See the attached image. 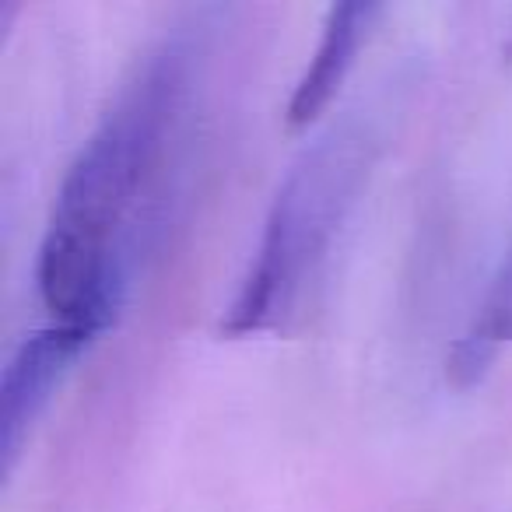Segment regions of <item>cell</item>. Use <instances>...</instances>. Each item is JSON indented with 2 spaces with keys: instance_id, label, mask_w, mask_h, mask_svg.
<instances>
[{
  "instance_id": "6da1fadb",
  "label": "cell",
  "mask_w": 512,
  "mask_h": 512,
  "mask_svg": "<svg viewBox=\"0 0 512 512\" xmlns=\"http://www.w3.org/2000/svg\"><path fill=\"white\" fill-rule=\"evenodd\" d=\"M197 57L190 36L144 53L67 169L36 264L50 323L99 341L120 316L179 183Z\"/></svg>"
},
{
  "instance_id": "7a4b0ae2",
  "label": "cell",
  "mask_w": 512,
  "mask_h": 512,
  "mask_svg": "<svg viewBox=\"0 0 512 512\" xmlns=\"http://www.w3.org/2000/svg\"><path fill=\"white\" fill-rule=\"evenodd\" d=\"M372 158L376 127L362 116L334 123L295 158L274 193L249 271L218 323L221 334H278L302 313L369 179Z\"/></svg>"
},
{
  "instance_id": "3957f363",
  "label": "cell",
  "mask_w": 512,
  "mask_h": 512,
  "mask_svg": "<svg viewBox=\"0 0 512 512\" xmlns=\"http://www.w3.org/2000/svg\"><path fill=\"white\" fill-rule=\"evenodd\" d=\"M92 337L78 334L60 323H46L43 330L29 334L4 365L0 376V470L11 474L29 442L32 428L50 407L53 393L64 386L74 365L88 355Z\"/></svg>"
},
{
  "instance_id": "277c9868",
  "label": "cell",
  "mask_w": 512,
  "mask_h": 512,
  "mask_svg": "<svg viewBox=\"0 0 512 512\" xmlns=\"http://www.w3.org/2000/svg\"><path fill=\"white\" fill-rule=\"evenodd\" d=\"M379 15H383L379 4H337V8H330L320 43H316L313 57H309L302 78L295 81L292 99H288V127H309L327 113L334 95L341 92L344 78L355 67L362 46L369 43Z\"/></svg>"
},
{
  "instance_id": "5b68a950",
  "label": "cell",
  "mask_w": 512,
  "mask_h": 512,
  "mask_svg": "<svg viewBox=\"0 0 512 512\" xmlns=\"http://www.w3.org/2000/svg\"><path fill=\"white\" fill-rule=\"evenodd\" d=\"M512 348V242L502 256V267L488 285V295L474 309V320L453 344L446 362V379L460 390L477 386L491 372L502 351Z\"/></svg>"
}]
</instances>
